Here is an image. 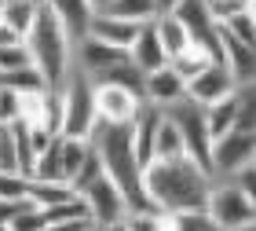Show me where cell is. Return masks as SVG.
<instances>
[{
  "label": "cell",
  "mask_w": 256,
  "mask_h": 231,
  "mask_svg": "<svg viewBox=\"0 0 256 231\" xmlns=\"http://www.w3.org/2000/svg\"><path fill=\"white\" fill-rule=\"evenodd\" d=\"M216 176L202 161L187 158H158L146 165V194L165 213H205Z\"/></svg>",
  "instance_id": "1"
},
{
  "label": "cell",
  "mask_w": 256,
  "mask_h": 231,
  "mask_svg": "<svg viewBox=\"0 0 256 231\" xmlns=\"http://www.w3.org/2000/svg\"><path fill=\"white\" fill-rule=\"evenodd\" d=\"M92 147L102 158V169L106 176L118 183L128 198V213L136 209H158L146 194V165L139 161L136 140H132V125H114V121H99L92 129Z\"/></svg>",
  "instance_id": "2"
},
{
  "label": "cell",
  "mask_w": 256,
  "mask_h": 231,
  "mask_svg": "<svg viewBox=\"0 0 256 231\" xmlns=\"http://www.w3.org/2000/svg\"><path fill=\"white\" fill-rule=\"evenodd\" d=\"M26 44L33 52L37 70L44 74V81H48V88H62L70 70H74V48L77 44L66 33V26L59 22V15L52 11V4H40V15L33 22Z\"/></svg>",
  "instance_id": "3"
},
{
  "label": "cell",
  "mask_w": 256,
  "mask_h": 231,
  "mask_svg": "<svg viewBox=\"0 0 256 231\" xmlns=\"http://www.w3.org/2000/svg\"><path fill=\"white\" fill-rule=\"evenodd\" d=\"M59 96H62V136H92V129L99 125L96 81L74 66Z\"/></svg>",
  "instance_id": "4"
},
{
  "label": "cell",
  "mask_w": 256,
  "mask_h": 231,
  "mask_svg": "<svg viewBox=\"0 0 256 231\" xmlns=\"http://www.w3.org/2000/svg\"><path fill=\"white\" fill-rule=\"evenodd\" d=\"M168 114L172 121L180 125V132H183V140H187V154L194 158V161H202V165L212 172V129H208V114H205V107L198 99H190V96H183L180 103H172V107H161Z\"/></svg>",
  "instance_id": "5"
},
{
  "label": "cell",
  "mask_w": 256,
  "mask_h": 231,
  "mask_svg": "<svg viewBox=\"0 0 256 231\" xmlns=\"http://www.w3.org/2000/svg\"><path fill=\"white\" fill-rule=\"evenodd\" d=\"M208 220H212L220 231H238L256 220V205L249 202V194L238 187L234 180H216L212 183V194H208V205H205Z\"/></svg>",
  "instance_id": "6"
},
{
  "label": "cell",
  "mask_w": 256,
  "mask_h": 231,
  "mask_svg": "<svg viewBox=\"0 0 256 231\" xmlns=\"http://www.w3.org/2000/svg\"><path fill=\"white\" fill-rule=\"evenodd\" d=\"M249 161H256V132L230 129L227 136H220L212 143V176L216 180H230Z\"/></svg>",
  "instance_id": "7"
},
{
  "label": "cell",
  "mask_w": 256,
  "mask_h": 231,
  "mask_svg": "<svg viewBox=\"0 0 256 231\" xmlns=\"http://www.w3.org/2000/svg\"><path fill=\"white\" fill-rule=\"evenodd\" d=\"M77 194L92 205L96 224H110V220H121V216H128V198H124V191L118 187V183L106 176V169H102L96 180H88Z\"/></svg>",
  "instance_id": "8"
},
{
  "label": "cell",
  "mask_w": 256,
  "mask_h": 231,
  "mask_svg": "<svg viewBox=\"0 0 256 231\" xmlns=\"http://www.w3.org/2000/svg\"><path fill=\"white\" fill-rule=\"evenodd\" d=\"M143 96L124 85H110V81H96V107H99V121H114V125H132Z\"/></svg>",
  "instance_id": "9"
},
{
  "label": "cell",
  "mask_w": 256,
  "mask_h": 231,
  "mask_svg": "<svg viewBox=\"0 0 256 231\" xmlns=\"http://www.w3.org/2000/svg\"><path fill=\"white\" fill-rule=\"evenodd\" d=\"M124 59H132L124 48H114V44H106V41H99V37H88L84 41H77V48H74V66L80 74H88L92 81H99L102 74H110L118 63H124Z\"/></svg>",
  "instance_id": "10"
},
{
  "label": "cell",
  "mask_w": 256,
  "mask_h": 231,
  "mask_svg": "<svg viewBox=\"0 0 256 231\" xmlns=\"http://www.w3.org/2000/svg\"><path fill=\"white\" fill-rule=\"evenodd\" d=\"M187 88H190V99H198L202 107H212V103L234 96V92H238V81H234V74H230V66H227L224 59H216V63H208L198 77H190Z\"/></svg>",
  "instance_id": "11"
},
{
  "label": "cell",
  "mask_w": 256,
  "mask_h": 231,
  "mask_svg": "<svg viewBox=\"0 0 256 231\" xmlns=\"http://www.w3.org/2000/svg\"><path fill=\"white\" fill-rule=\"evenodd\" d=\"M183 96H190L187 77H183L172 63L154 70V74H146V103H154V107H172V103H180Z\"/></svg>",
  "instance_id": "12"
},
{
  "label": "cell",
  "mask_w": 256,
  "mask_h": 231,
  "mask_svg": "<svg viewBox=\"0 0 256 231\" xmlns=\"http://www.w3.org/2000/svg\"><path fill=\"white\" fill-rule=\"evenodd\" d=\"M139 22L132 19H121V15H110V11H96V19H92V37H99V41H106L114 44V48H124V52H132V44L139 37Z\"/></svg>",
  "instance_id": "13"
},
{
  "label": "cell",
  "mask_w": 256,
  "mask_h": 231,
  "mask_svg": "<svg viewBox=\"0 0 256 231\" xmlns=\"http://www.w3.org/2000/svg\"><path fill=\"white\" fill-rule=\"evenodd\" d=\"M128 55H132V63L143 74H154V70H161V66L172 63L168 52H165V44H161V37H158L154 22H146V26L139 30V37H136V44H132V52H128Z\"/></svg>",
  "instance_id": "14"
},
{
  "label": "cell",
  "mask_w": 256,
  "mask_h": 231,
  "mask_svg": "<svg viewBox=\"0 0 256 231\" xmlns=\"http://www.w3.org/2000/svg\"><path fill=\"white\" fill-rule=\"evenodd\" d=\"M44 4H52V11L59 15V22L66 26V33L74 37V44L88 37L92 19H96V8H92L88 0H44Z\"/></svg>",
  "instance_id": "15"
},
{
  "label": "cell",
  "mask_w": 256,
  "mask_h": 231,
  "mask_svg": "<svg viewBox=\"0 0 256 231\" xmlns=\"http://www.w3.org/2000/svg\"><path fill=\"white\" fill-rule=\"evenodd\" d=\"M224 63L230 66L238 85H252L256 81V44H246L224 30Z\"/></svg>",
  "instance_id": "16"
},
{
  "label": "cell",
  "mask_w": 256,
  "mask_h": 231,
  "mask_svg": "<svg viewBox=\"0 0 256 231\" xmlns=\"http://www.w3.org/2000/svg\"><path fill=\"white\" fill-rule=\"evenodd\" d=\"M154 26H158V37L161 44H165V52H168V59L172 55H180L183 48H190L194 37H190V30H187V22H183L176 11H165V15H158L154 19Z\"/></svg>",
  "instance_id": "17"
},
{
  "label": "cell",
  "mask_w": 256,
  "mask_h": 231,
  "mask_svg": "<svg viewBox=\"0 0 256 231\" xmlns=\"http://www.w3.org/2000/svg\"><path fill=\"white\" fill-rule=\"evenodd\" d=\"M158 158H187V140H183L180 125L168 118H161V129H158V140H154V161Z\"/></svg>",
  "instance_id": "18"
},
{
  "label": "cell",
  "mask_w": 256,
  "mask_h": 231,
  "mask_svg": "<svg viewBox=\"0 0 256 231\" xmlns=\"http://www.w3.org/2000/svg\"><path fill=\"white\" fill-rule=\"evenodd\" d=\"M4 22L8 26H15L22 37H30V30H33V22H37L40 15V0H4Z\"/></svg>",
  "instance_id": "19"
},
{
  "label": "cell",
  "mask_w": 256,
  "mask_h": 231,
  "mask_svg": "<svg viewBox=\"0 0 256 231\" xmlns=\"http://www.w3.org/2000/svg\"><path fill=\"white\" fill-rule=\"evenodd\" d=\"M74 194L77 191L70 187V183H62V180H37V176H30V198L37 205H44V209H52V205L74 198Z\"/></svg>",
  "instance_id": "20"
},
{
  "label": "cell",
  "mask_w": 256,
  "mask_h": 231,
  "mask_svg": "<svg viewBox=\"0 0 256 231\" xmlns=\"http://www.w3.org/2000/svg\"><path fill=\"white\" fill-rule=\"evenodd\" d=\"M102 11H110V15H121V19H132L139 26H146V22H154L161 11H158V0H110Z\"/></svg>",
  "instance_id": "21"
},
{
  "label": "cell",
  "mask_w": 256,
  "mask_h": 231,
  "mask_svg": "<svg viewBox=\"0 0 256 231\" xmlns=\"http://www.w3.org/2000/svg\"><path fill=\"white\" fill-rule=\"evenodd\" d=\"M208 63H216V55L208 52L205 44H190V48H183L180 55H172V66H176V70L187 77V85H190V77H198Z\"/></svg>",
  "instance_id": "22"
},
{
  "label": "cell",
  "mask_w": 256,
  "mask_h": 231,
  "mask_svg": "<svg viewBox=\"0 0 256 231\" xmlns=\"http://www.w3.org/2000/svg\"><path fill=\"white\" fill-rule=\"evenodd\" d=\"M205 114H208V129H212V140L227 136V132L238 125V103H234V96H227V99L212 103V107H205Z\"/></svg>",
  "instance_id": "23"
},
{
  "label": "cell",
  "mask_w": 256,
  "mask_h": 231,
  "mask_svg": "<svg viewBox=\"0 0 256 231\" xmlns=\"http://www.w3.org/2000/svg\"><path fill=\"white\" fill-rule=\"evenodd\" d=\"M234 103H238V125H234V129L256 132V81H252V85H238Z\"/></svg>",
  "instance_id": "24"
},
{
  "label": "cell",
  "mask_w": 256,
  "mask_h": 231,
  "mask_svg": "<svg viewBox=\"0 0 256 231\" xmlns=\"http://www.w3.org/2000/svg\"><path fill=\"white\" fill-rule=\"evenodd\" d=\"M22 118H26V99H22V92L0 85V125H15Z\"/></svg>",
  "instance_id": "25"
},
{
  "label": "cell",
  "mask_w": 256,
  "mask_h": 231,
  "mask_svg": "<svg viewBox=\"0 0 256 231\" xmlns=\"http://www.w3.org/2000/svg\"><path fill=\"white\" fill-rule=\"evenodd\" d=\"M26 66H37V63H33L30 44H11V48H0V74L26 70Z\"/></svg>",
  "instance_id": "26"
},
{
  "label": "cell",
  "mask_w": 256,
  "mask_h": 231,
  "mask_svg": "<svg viewBox=\"0 0 256 231\" xmlns=\"http://www.w3.org/2000/svg\"><path fill=\"white\" fill-rule=\"evenodd\" d=\"M11 227H15V231H44V227H48V213H44V205H37V202L30 198L26 209H18V213H15Z\"/></svg>",
  "instance_id": "27"
},
{
  "label": "cell",
  "mask_w": 256,
  "mask_h": 231,
  "mask_svg": "<svg viewBox=\"0 0 256 231\" xmlns=\"http://www.w3.org/2000/svg\"><path fill=\"white\" fill-rule=\"evenodd\" d=\"M0 198H30V176L0 169Z\"/></svg>",
  "instance_id": "28"
},
{
  "label": "cell",
  "mask_w": 256,
  "mask_h": 231,
  "mask_svg": "<svg viewBox=\"0 0 256 231\" xmlns=\"http://www.w3.org/2000/svg\"><path fill=\"white\" fill-rule=\"evenodd\" d=\"M0 169L22 172V165H18V147H15V125H0Z\"/></svg>",
  "instance_id": "29"
},
{
  "label": "cell",
  "mask_w": 256,
  "mask_h": 231,
  "mask_svg": "<svg viewBox=\"0 0 256 231\" xmlns=\"http://www.w3.org/2000/svg\"><path fill=\"white\" fill-rule=\"evenodd\" d=\"M249 8H252V0H208V11H212L220 22L234 19V15H242V11H249Z\"/></svg>",
  "instance_id": "30"
},
{
  "label": "cell",
  "mask_w": 256,
  "mask_h": 231,
  "mask_svg": "<svg viewBox=\"0 0 256 231\" xmlns=\"http://www.w3.org/2000/svg\"><path fill=\"white\" fill-rule=\"evenodd\" d=\"M230 180H234L238 187H242V191L249 194V202L256 205V161H249V165L242 169V172H234V176H230Z\"/></svg>",
  "instance_id": "31"
},
{
  "label": "cell",
  "mask_w": 256,
  "mask_h": 231,
  "mask_svg": "<svg viewBox=\"0 0 256 231\" xmlns=\"http://www.w3.org/2000/svg\"><path fill=\"white\" fill-rule=\"evenodd\" d=\"M11 44H26V37L15 30V26H8V22H0V48H11Z\"/></svg>",
  "instance_id": "32"
},
{
  "label": "cell",
  "mask_w": 256,
  "mask_h": 231,
  "mask_svg": "<svg viewBox=\"0 0 256 231\" xmlns=\"http://www.w3.org/2000/svg\"><path fill=\"white\" fill-rule=\"evenodd\" d=\"M96 231H132V224H128V216H121V220H110V224H96Z\"/></svg>",
  "instance_id": "33"
},
{
  "label": "cell",
  "mask_w": 256,
  "mask_h": 231,
  "mask_svg": "<svg viewBox=\"0 0 256 231\" xmlns=\"http://www.w3.org/2000/svg\"><path fill=\"white\" fill-rule=\"evenodd\" d=\"M180 8V0H158V11L165 15V11H176Z\"/></svg>",
  "instance_id": "34"
},
{
  "label": "cell",
  "mask_w": 256,
  "mask_h": 231,
  "mask_svg": "<svg viewBox=\"0 0 256 231\" xmlns=\"http://www.w3.org/2000/svg\"><path fill=\"white\" fill-rule=\"evenodd\" d=\"M88 4H92V8H96V11H102V8H106V4H110V0H88Z\"/></svg>",
  "instance_id": "35"
},
{
  "label": "cell",
  "mask_w": 256,
  "mask_h": 231,
  "mask_svg": "<svg viewBox=\"0 0 256 231\" xmlns=\"http://www.w3.org/2000/svg\"><path fill=\"white\" fill-rule=\"evenodd\" d=\"M238 231H256V220H252V224H246V227H238Z\"/></svg>",
  "instance_id": "36"
},
{
  "label": "cell",
  "mask_w": 256,
  "mask_h": 231,
  "mask_svg": "<svg viewBox=\"0 0 256 231\" xmlns=\"http://www.w3.org/2000/svg\"><path fill=\"white\" fill-rule=\"evenodd\" d=\"M249 15H252V19H256V0H252V8H249Z\"/></svg>",
  "instance_id": "37"
},
{
  "label": "cell",
  "mask_w": 256,
  "mask_h": 231,
  "mask_svg": "<svg viewBox=\"0 0 256 231\" xmlns=\"http://www.w3.org/2000/svg\"><path fill=\"white\" fill-rule=\"evenodd\" d=\"M0 231H15V227H11V224H0Z\"/></svg>",
  "instance_id": "38"
},
{
  "label": "cell",
  "mask_w": 256,
  "mask_h": 231,
  "mask_svg": "<svg viewBox=\"0 0 256 231\" xmlns=\"http://www.w3.org/2000/svg\"><path fill=\"white\" fill-rule=\"evenodd\" d=\"M0 22H4V11H0Z\"/></svg>",
  "instance_id": "39"
},
{
  "label": "cell",
  "mask_w": 256,
  "mask_h": 231,
  "mask_svg": "<svg viewBox=\"0 0 256 231\" xmlns=\"http://www.w3.org/2000/svg\"><path fill=\"white\" fill-rule=\"evenodd\" d=\"M0 8H4V0H0Z\"/></svg>",
  "instance_id": "40"
},
{
  "label": "cell",
  "mask_w": 256,
  "mask_h": 231,
  "mask_svg": "<svg viewBox=\"0 0 256 231\" xmlns=\"http://www.w3.org/2000/svg\"><path fill=\"white\" fill-rule=\"evenodd\" d=\"M40 4H44V0H40Z\"/></svg>",
  "instance_id": "41"
}]
</instances>
